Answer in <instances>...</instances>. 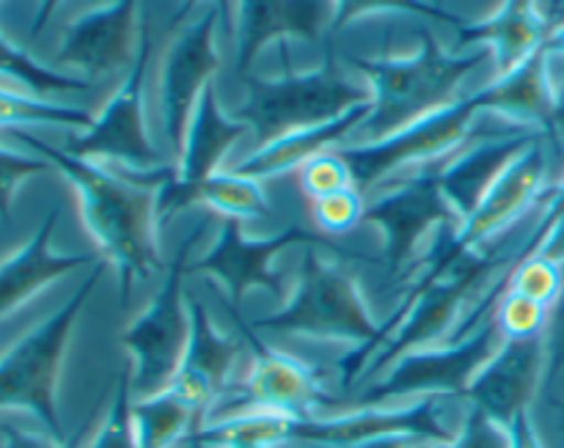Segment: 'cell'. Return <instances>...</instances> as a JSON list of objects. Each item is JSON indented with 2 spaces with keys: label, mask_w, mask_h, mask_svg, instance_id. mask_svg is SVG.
<instances>
[{
  "label": "cell",
  "mask_w": 564,
  "mask_h": 448,
  "mask_svg": "<svg viewBox=\"0 0 564 448\" xmlns=\"http://www.w3.org/2000/svg\"><path fill=\"white\" fill-rule=\"evenodd\" d=\"M564 286V264L554 259L543 256V253H532L523 259L510 275V286L507 289L518 292V295L538 301L543 306H554Z\"/></svg>",
  "instance_id": "30"
},
{
  "label": "cell",
  "mask_w": 564,
  "mask_h": 448,
  "mask_svg": "<svg viewBox=\"0 0 564 448\" xmlns=\"http://www.w3.org/2000/svg\"><path fill=\"white\" fill-rule=\"evenodd\" d=\"M372 102L358 105L350 113L339 116V119L328 121V124L308 127V130L290 132V135L279 138L273 143H264L259 152L248 154L246 160H240L237 165H231V171L240 176H251V179H270V176L286 174V171H297L301 165H306L308 160L317 157V154L330 152V149H339L350 143V138L356 135L358 127L367 121Z\"/></svg>",
  "instance_id": "24"
},
{
  "label": "cell",
  "mask_w": 564,
  "mask_h": 448,
  "mask_svg": "<svg viewBox=\"0 0 564 448\" xmlns=\"http://www.w3.org/2000/svg\"><path fill=\"white\" fill-rule=\"evenodd\" d=\"M545 207L551 209L554 220H560L564 215V176L560 179V185H554L549 193H545Z\"/></svg>",
  "instance_id": "45"
},
{
  "label": "cell",
  "mask_w": 564,
  "mask_h": 448,
  "mask_svg": "<svg viewBox=\"0 0 564 448\" xmlns=\"http://www.w3.org/2000/svg\"><path fill=\"white\" fill-rule=\"evenodd\" d=\"M422 47L402 58H358L347 55V69L358 72L372 88V110L350 138L352 143H375L405 130L413 121L455 102V91L466 75L494 58L488 47L471 55L444 53L430 31H419Z\"/></svg>",
  "instance_id": "2"
},
{
  "label": "cell",
  "mask_w": 564,
  "mask_h": 448,
  "mask_svg": "<svg viewBox=\"0 0 564 448\" xmlns=\"http://www.w3.org/2000/svg\"><path fill=\"white\" fill-rule=\"evenodd\" d=\"M202 413L171 389L132 400V427H135L138 448L182 446L202 427Z\"/></svg>",
  "instance_id": "26"
},
{
  "label": "cell",
  "mask_w": 564,
  "mask_h": 448,
  "mask_svg": "<svg viewBox=\"0 0 564 448\" xmlns=\"http://www.w3.org/2000/svg\"><path fill=\"white\" fill-rule=\"evenodd\" d=\"M482 113H499L516 121L518 127H529L549 138L551 119L556 108L554 72H551V53L540 50L532 58L523 61L518 69L496 77L490 86L474 94Z\"/></svg>",
  "instance_id": "22"
},
{
  "label": "cell",
  "mask_w": 564,
  "mask_h": 448,
  "mask_svg": "<svg viewBox=\"0 0 564 448\" xmlns=\"http://www.w3.org/2000/svg\"><path fill=\"white\" fill-rule=\"evenodd\" d=\"M549 306L507 289L496 306L494 319L505 339H540L549 325Z\"/></svg>",
  "instance_id": "33"
},
{
  "label": "cell",
  "mask_w": 564,
  "mask_h": 448,
  "mask_svg": "<svg viewBox=\"0 0 564 448\" xmlns=\"http://www.w3.org/2000/svg\"><path fill=\"white\" fill-rule=\"evenodd\" d=\"M297 242L308 248H336L330 237L314 234L301 226H286L270 240H248L240 220H220L218 242L202 262H193V273L218 278L229 292L231 303H240L253 289H268L273 295H281L273 262L279 253L290 251Z\"/></svg>",
  "instance_id": "14"
},
{
  "label": "cell",
  "mask_w": 564,
  "mask_h": 448,
  "mask_svg": "<svg viewBox=\"0 0 564 448\" xmlns=\"http://www.w3.org/2000/svg\"><path fill=\"white\" fill-rule=\"evenodd\" d=\"M543 132L529 130V127H501L490 130L471 146L457 149L452 157L435 165L438 187L449 207L455 209L457 220L468 218L479 207L490 187L499 182V176L510 168L512 160Z\"/></svg>",
  "instance_id": "18"
},
{
  "label": "cell",
  "mask_w": 564,
  "mask_h": 448,
  "mask_svg": "<svg viewBox=\"0 0 564 448\" xmlns=\"http://www.w3.org/2000/svg\"><path fill=\"white\" fill-rule=\"evenodd\" d=\"M0 438H3L0 448H77L72 444H64V440L25 433V429L11 427V424H0Z\"/></svg>",
  "instance_id": "39"
},
{
  "label": "cell",
  "mask_w": 564,
  "mask_h": 448,
  "mask_svg": "<svg viewBox=\"0 0 564 448\" xmlns=\"http://www.w3.org/2000/svg\"><path fill=\"white\" fill-rule=\"evenodd\" d=\"M0 77L3 80H14L17 86L25 88L28 94L42 99L66 97V94H86L91 88L88 77L66 75V72L50 69V66L39 64L31 53L17 47L11 39L0 33Z\"/></svg>",
  "instance_id": "27"
},
{
  "label": "cell",
  "mask_w": 564,
  "mask_h": 448,
  "mask_svg": "<svg viewBox=\"0 0 564 448\" xmlns=\"http://www.w3.org/2000/svg\"><path fill=\"white\" fill-rule=\"evenodd\" d=\"M538 400H543L545 413H549V424L554 429L556 438L564 444V372L556 380L543 385Z\"/></svg>",
  "instance_id": "38"
},
{
  "label": "cell",
  "mask_w": 564,
  "mask_h": 448,
  "mask_svg": "<svg viewBox=\"0 0 564 448\" xmlns=\"http://www.w3.org/2000/svg\"><path fill=\"white\" fill-rule=\"evenodd\" d=\"M427 448H510V435H507V427L496 424L494 418L468 407L466 422L457 427L455 438Z\"/></svg>",
  "instance_id": "36"
},
{
  "label": "cell",
  "mask_w": 564,
  "mask_h": 448,
  "mask_svg": "<svg viewBox=\"0 0 564 448\" xmlns=\"http://www.w3.org/2000/svg\"><path fill=\"white\" fill-rule=\"evenodd\" d=\"M549 138L540 135L518 154L510 168L499 176L488 196L479 201L468 218H463L455 229L449 231L441 245H435L430 256L438 253H463V251H482L494 245L501 234L512 231L529 218L534 207L543 204L545 179H549ZM424 259V262H427Z\"/></svg>",
  "instance_id": "11"
},
{
  "label": "cell",
  "mask_w": 564,
  "mask_h": 448,
  "mask_svg": "<svg viewBox=\"0 0 564 448\" xmlns=\"http://www.w3.org/2000/svg\"><path fill=\"white\" fill-rule=\"evenodd\" d=\"M204 229H207V223H202L193 234L182 240L152 306L121 336L124 347L135 358V374H132V396L135 400L165 391L174 374L180 372L187 341H191L185 275L193 273V245Z\"/></svg>",
  "instance_id": "7"
},
{
  "label": "cell",
  "mask_w": 564,
  "mask_h": 448,
  "mask_svg": "<svg viewBox=\"0 0 564 448\" xmlns=\"http://www.w3.org/2000/svg\"><path fill=\"white\" fill-rule=\"evenodd\" d=\"M198 0H185L180 9V14H176V20L185 22L187 17H191V11L196 9ZM213 6L218 9V17H220V28H224V33H235V25H237V0H213Z\"/></svg>",
  "instance_id": "43"
},
{
  "label": "cell",
  "mask_w": 564,
  "mask_h": 448,
  "mask_svg": "<svg viewBox=\"0 0 564 448\" xmlns=\"http://www.w3.org/2000/svg\"><path fill=\"white\" fill-rule=\"evenodd\" d=\"M479 113L482 110L471 94L413 121L411 127L383 141L347 143V146H339V152L350 163L358 190L369 193L372 187L386 185L394 171L411 168V165L430 168L433 163L452 157L457 149L468 143Z\"/></svg>",
  "instance_id": "10"
},
{
  "label": "cell",
  "mask_w": 564,
  "mask_h": 448,
  "mask_svg": "<svg viewBox=\"0 0 564 448\" xmlns=\"http://www.w3.org/2000/svg\"><path fill=\"white\" fill-rule=\"evenodd\" d=\"M501 341L505 336L499 325L494 317H488L463 341L424 347V350L402 356L375 383L358 389V394L347 396V402H339L334 413L383 407L408 396H460L463 400L471 380L499 350Z\"/></svg>",
  "instance_id": "6"
},
{
  "label": "cell",
  "mask_w": 564,
  "mask_h": 448,
  "mask_svg": "<svg viewBox=\"0 0 564 448\" xmlns=\"http://www.w3.org/2000/svg\"><path fill=\"white\" fill-rule=\"evenodd\" d=\"M319 248H308L297 292L281 312L257 319V334L314 336V339L356 341L369 345L380 334V325L369 314L358 281L341 262L319 256Z\"/></svg>",
  "instance_id": "5"
},
{
  "label": "cell",
  "mask_w": 564,
  "mask_h": 448,
  "mask_svg": "<svg viewBox=\"0 0 564 448\" xmlns=\"http://www.w3.org/2000/svg\"><path fill=\"white\" fill-rule=\"evenodd\" d=\"M433 446V440H427L424 435L416 433H383L372 435V438H364L358 444L341 446V448H427Z\"/></svg>",
  "instance_id": "40"
},
{
  "label": "cell",
  "mask_w": 564,
  "mask_h": 448,
  "mask_svg": "<svg viewBox=\"0 0 564 448\" xmlns=\"http://www.w3.org/2000/svg\"><path fill=\"white\" fill-rule=\"evenodd\" d=\"M187 312H191V341L169 389L196 407L207 422L215 402L229 391L231 372L246 352L248 341L242 339L240 330L237 336L220 334L202 301H187Z\"/></svg>",
  "instance_id": "17"
},
{
  "label": "cell",
  "mask_w": 564,
  "mask_h": 448,
  "mask_svg": "<svg viewBox=\"0 0 564 448\" xmlns=\"http://www.w3.org/2000/svg\"><path fill=\"white\" fill-rule=\"evenodd\" d=\"M545 50H549L554 58H564V20H560L554 25V31H551L549 42H545Z\"/></svg>",
  "instance_id": "46"
},
{
  "label": "cell",
  "mask_w": 564,
  "mask_h": 448,
  "mask_svg": "<svg viewBox=\"0 0 564 448\" xmlns=\"http://www.w3.org/2000/svg\"><path fill=\"white\" fill-rule=\"evenodd\" d=\"M435 165L422 168V174H408L389 182V190L367 204L364 223H375L383 231L386 264L391 275L411 273L419 259V245L430 231L460 223L441 193Z\"/></svg>",
  "instance_id": "12"
},
{
  "label": "cell",
  "mask_w": 564,
  "mask_h": 448,
  "mask_svg": "<svg viewBox=\"0 0 564 448\" xmlns=\"http://www.w3.org/2000/svg\"><path fill=\"white\" fill-rule=\"evenodd\" d=\"M369 11H405V14L427 17V20H438L444 25H455L457 31L463 22L455 14H449L441 6L430 3V0H336V14H334V31L345 28L356 17L369 14Z\"/></svg>",
  "instance_id": "34"
},
{
  "label": "cell",
  "mask_w": 564,
  "mask_h": 448,
  "mask_svg": "<svg viewBox=\"0 0 564 448\" xmlns=\"http://www.w3.org/2000/svg\"><path fill=\"white\" fill-rule=\"evenodd\" d=\"M132 400H135L132 378L130 372H121L108 413L86 448H138L135 427H132Z\"/></svg>",
  "instance_id": "31"
},
{
  "label": "cell",
  "mask_w": 564,
  "mask_h": 448,
  "mask_svg": "<svg viewBox=\"0 0 564 448\" xmlns=\"http://www.w3.org/2000/svg\"><path fill=\"white\" fill-rule=\"evenodd\" d=\"M138 3L141 0H113L72 22L58 47V64L83 72L88 80L130 69L143 31Z\"/></svg>",
  "instance_id": "15"
},
{
  "label": "cell",
  "mask_w": 564,
  "mask_h": 448,
  "mask_svg": "<svg viewBox=\"0 0 564 448\" xmlns=\"http://www.w3.org/2000/svg\"><path fill=\"white\" fill-rule=\"evenodd\" d=\"M61 3H64V0H39L36 14H33L31 22V36H39V33L50 25V20H53L55 11L61 9Z\"/></svg>",
  "instance_id": "44"
},
{
  "label": "cell",
  "mask_w": 564,
  "mask_h": 448,
  "mask_svg": "<svg viewBox=\"0 0 564 448\" xmlns=\"http://www.w3.org/2000/svg\"><path fill=\"white\" fill-rule=\"evenodd\" d=\"M44 171H50L47 160H42L39 154L31 157V154H22L0 143V223L9 226L11 204H14V196L22 182L44 174Z\"/></svg>",
  "instance_id": "35"
},
{
  "label": "cell",
  "mask_w": 564,
  "mask_h": 448,
  "mask_svg": "<svg viewBox=\"0 0 564 448\" xmlns=\"http://www.w3.org/2000/svg\"><path fill=\"white\" fill-rule=\"evenodd\" d=\"M154 55H158V36H154L152 22L143 20L141 44H138L130 75L113 94V99L105 105L102 113L91 121V127L83 135L72 138L66 152L94 160V163H110L132 171L163 168V157L149 138L147 108H143Z\"/></svg>",
  "instance_id": "9"
},
{
  "label": "cell",
  "mask_w": 564,
  "mask_h": 448,
  "mask_svg": "<svg viewBox=\"0 0 564 448\" xmlns=\"http://www.w3.org/2000/svg\"><path fill=\"white\" fill-rule=\"evenodd\" d=\"M58 207L50 209L36 234L22 242L14 253L0 259V319L11 317L44 286L91 262L83 253L53 251V231L58 226Z\"/></svg>",
  "instance_id": "21"
},
{
  "label": "cell",
  "mask_w": 564,
  "mask_h": 448,
  "mask_svg": "<svg viewBox=\"0 0 564 448\" xmlns=\"http://www.w3.org/2000/svg\"><path fill=\"white\" fill-rule=\"evenodd\" d=\"M246 86V105L237 108L231 119L251 127L262 146L290 132L328 124L358 105L372 102V88L352 80L336 61L306 75H286L279 80L253 77Z\"/></svg>",
  "instance_id": "4"
},
{
  "label": "cell",
  "mask_w": 564,
  "mask_h": 448,
  "mask_svg": "<svg viewBox=\"0 0 564 448\" xmlns=\"http://www.w3.org/2000/svg\"><path fill=\"white\" fill-rule=\"evenodd\" d=\"M367 193H361L358 187H350V190L330 193L325 198H314L312 201V220L319 229V234L330 237H345L350 234L352 229L364 223V215H367Z\"/></svg>",
  "instance_id": "29"
},
{
  "label": "cell",
  "mask_w": 564,
  "mask_h": 448,
  "mask_svg": "<svg viewBox=\"0 0 564 448\" xmlns=\"http://www.w3.org/2000/svg\"><path fill=\"white\" fill-rule=\"evenodd\" d=\"M549 14H551V22H560V20H564V0H554V3H551V9H549ZM551 31H554V28H551Z\"/></svg>",
  "instance_id": "47"
},
{
  "label": "cell",
  "mask_w": 564,
  "mask_h": 448,
  "mask_svg": "<svg viewBox=\"0 0 564 448\" xmlns=\"http://www.w3.org/2000/svg\"><path fill=\"white\" fill-rule=\"evenodd\" d=\"M187 207H202L213 218L220 220H257L270 218L273 207L264 193L262 182L251 176H240L231 168H218L213 176L193 187L180 204V212Z\"/></svg>",
  "instance_id": "25"
},
{
  "label": "cell",
  "mask_w": 564,
  "mask_h": 448,
  "mask_svg": "<svg viewBox=\"0 0 564 448\" xmlns=\"http://www.w3.org/2000/svg\"><path fill=\"white\" fill-rule=\"evenodd\" d=\"M549 11L540 9V0H505L494 17L474 25H463L457 31V44L468 47V44H482L494 53L496 69L499 75L518 69L523 61L532 58L534 53L545 47L551 36Z\"/></svg>",
  "instance_id": "23"
},
{
  "label": "cell",
  "mask_w": 564,
  "mask_h": 448,
  "mask_svg": "<svg viewBox=\"0 0 564 448\" xmlns=\"http://www.w3.org/2000/svg\"><path fill=\"white\" fill-rule=\"evenodd\" d=\"M218 31L220 17L215 6H207L198 20L176 39H171L169 50L163 55L160 66V116H163L165 138L174 146L176 157L185 143L187 127H191L196 105L202 99L204 88L213 83V75L218 72Z\"/></svg>",
  "instance_id": "13"
},
{
  "label": "cell",
  "mask_w": 564,
  "mask_h": 448,
  "mask_svg": "<svg viewBox=\"0 0 564 448\" xmlns=\"http://www.w3.org/2000/svg\"><path fill=\"white\" fill-rule=\"evenodd\" d=\"M251 130L248 124L237 119H226L218 110V99H215V86L209 83L204 88L202 99L196 105L191 127H187L185 143L180 149V163H176L174 179L158 193V220L171 218L180 212V204L193 187L202 185L207 176L218 171V163L224 154L240 141L246 132Z\"/></svg>",
  "instance_id": "19"
},
{
  "label": "cell",
  "mask_w": 564,
  "mask_h": 448,
  "mask_svg": "<svg viewBox=\"0 0 564 448\" xmlns=\"http://www.w3.org/2000/svg\"><path fill=\"white\" fill-rule=\"evenodd\" d=\"M94 3H105V6H108V3H113V0H94Z\"/></svg>",
  "instance_id": "48"
},
{
  "label": "cell",
  "mask_w": 564,
  "mask_h": 448,
  "mask_svg": "<svg viewBox=\"0 0 564 448\" xmlns=\"http://www.w3.org/2000/svg\"><path fill=\"white\" fill-rule=\"evenodd\" d=\"M248 341L253 361L246 378L229 385L224 396L215 402L207 422L242 416V413H284V416H317L330 405L325 391V372L312 367L303 358L284 350H273L259 339L251 325L240 323L237 328Z\"/></svg>",
  "instance_id": "8"
},
{
  "label": "cell",
  "mask_w": 564,
  "mask_h": 448,
  "mask_svg": "<svg viewBox=\"0 0 564 448\" xmlns=\"http://www.w3.org/2000/svg\"><path fill=\"white\" fill-rule=\"evenodd\" d=\"M507 435H510V448H545L543 438H540L538 424H534L532 418V411L512 418V422L507 424Z\"/></svg>",
  "instance_id": "41"
},
{
  "label": "cell",
  "mask_w": 564,
  "mask_h": 448,
  "mask_svg": "<svg viewBox=\"0 0 564 448\" xmlns=\"http://www.w3.org/2000/svg\"><path fill=\"white\" fill-rule=\"evenodd\" d=\"M543 345H545V383H551V380H556L564 372V286L549 312V325H545Z\"/></svg>",
  "instance_id": "37"
},
{
  "label": "cell",
  "mask_w": 564,
  "mask_h": 448,
  "mask_svg": "<svg viewBox=\"0 0 564 448\" xmlns=\"http://www.w3.org/2000/svg\"><path fill=\"white\" fill-rule=\"evenodd\" d=\"M94 116L75 105L55 102V99L33 97L28 91L0 86V130L17 127H91Z\"/></svg>",
  "instance_id": "28"
},
{
  "label": "cell",
  "mask_w": 564,
  "mask_h": 448,
  "mask_svg": "<svg viewBox=\"0 0 564 448\" xmlns=\"http://www.w3.org/2000/svg\"><path fill=\"white\" fill-rule=\"evenodd\" d=\"M551 72H554L556 108H554V119H551L549 143L551 146H556L560 138H564V58H554V55H551Z\"/></svg>",
  "instance_id": "42"
},
{
  "label": "cell",
  "mask_w": 564,
  "mask_h": 448,
  "mask_svg": "<svg viewBox=\"0 0 564 448\" xmlns=\"http://www.w3.org/2000/svg\"><path fill=\"white\" fill-rule=\"evenodd\" d=\"M105 267H108V262L99 259L88 278L77 286L75 295L58 312L28 330L22 339H17L0 356V413H31L55 440H64V427H61L58 416V378L66 347H69L77 317H80L83 306H86L88 295L94 292Z\"/></svg>",
  "instance_id": "3"
},
{
  "label": "cell",
  "mask_w": 564,
  "mask_h": 448,
  "mask_svg": "<svg viewBox=\"0 0 564 448\" xmlns=\"http://www.w3.org/2000/svg\"><path fill=\"white\" fill-rule=\"evenodd\" d=\"M297 182H301V190L303 196H308V201L356 187V176H352L350 163H347L339 149L317 154L306 165H301L297 168Z\"/></svg>",
  "instance_id": "32"
},
{
  "label": "cell",
  "mask_w": 564,
  "mask_h": 448,
  "mask_svg": "<svg viewBox=\"0 0 564 448\" xmlns=\"http://www.w3.org/2000/svg\"><path fill=\"white\" fill-rule=\"evenodd\" d=\"M545 385V345L540 339H505L471 380L463 400L507 427L512 418L532 411Z\"/></svg>",
  "instance_id": "16"
},
{
  "label": "cell",
  "mask_w": 564,
  "mask_h": 448,
  "mask_svg": "<svg viewBox=\"0 0 564 448\" xmlns=\"http://www.w3.org/2000/svg\"><path fill=\"white\" fill-rule=\"evenodd\" d=\"M334 0H237V75L273 39H319L334 28Z\"/></svg>",
  "instance_id": "20"
},
{
  "label": "cell",
  "mask_w": 564,
  "mask_h": 448,
  "mask_svg": "<svg viewBox=\"0 0 564 448\" xmlns=\"http://www.w3.org/2000/svg\"><path fill=\"white\" fill-rule=\"evenodd\" d=\"M11 141L22 143L47 160L50 168L61 171L80 201L83 223L102 251L105 262L119 270L124 292L130 284L149 281L160 273V253L154 242L158 220V193L174 179V168L163 165L154 171H132L121 165L94 163L66 149L50 146L33 132L6 130Z\"/></svg>",
  "instance_id": "1"
}]
</instances>
